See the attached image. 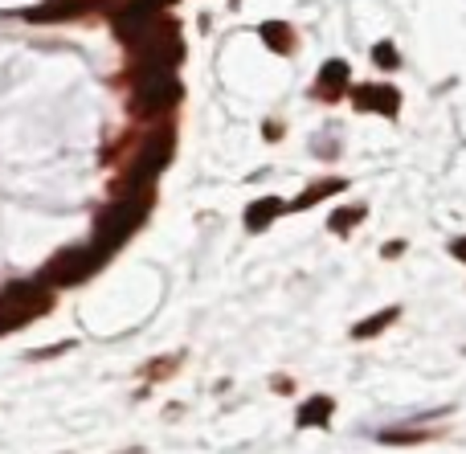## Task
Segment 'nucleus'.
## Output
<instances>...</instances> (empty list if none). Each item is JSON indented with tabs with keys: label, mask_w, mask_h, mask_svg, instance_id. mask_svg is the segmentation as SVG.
<instances>
[{
	"label": "nucleus",
	"mask_w": 466,
	"mask_h": 454,
	"mask_svg": "<svg viewBox=\"0 0 466 454\" xmlns=\"http://www.w3.org/2000/svg\"><path fill=\"white\" fill-rule=\"evenodd\" d=\"M98 262H103V254H98L95 246H86V250H82V246H78V250H66V254H57V258L46 267L41 283H57V287L82 283L90 270H98Z\"/></svg>",
	"instance_id": "7ed1b4c3"
},
{
	"label": "nucleus",
	"mask_w": 466,
	"mask_h": 454,
	"mask_svg": "<svg viewBox=\"0 0 466 454\" xmlns=\"http://www.w3.org/2000/svg\"><path fill=\"white\" fill-rule=\"evenodd\" d=\"M352 98H356V106H360V111H380V115H389V119H393L397 106H401V95H397L393 86H377V82L356 86Z\"/></svg>",
	"instance_id": "39448f33"
},
{
	"label": "nucleus",
	"mask_w": 466,
	"mask_h": 454,
	"mask_svg": "<svg viewBox=\"0 0 466 454\" xmlns=\"http://www.w3.org/2000/svg\"><path fill=\"white\" fill-rule=\"evenodd\" d=\"M454 254H459V258L466 262V237H462V242H454Z\"/></svg>",
	"instance_id": "2eb2a0df"
},
{
	"label": "nucleus",
	"mask_w": 466,
	"mask_h": 454,
	"mask_svg": "<svg viewBox=\"0 0 466 454\" xmlns=\"http://www.w3.org/2000/svg\"><path fill=\"white\" fill-rule=\"evenodd\" d=\"M168 156H172V136H168V131H160V136L147 139V147L139 152L136 168H131V177H127V185H123V188H131V193H136V188H144L147 180H152L156 172L168 164Z\"/></svg>",
	"instance_id": "20e7f679"
},
{
	"label": "nucleus",
	"mask_w": 466,
	"mask_h": 454,
	"mask_svg": "<svg viewBox=\"0 0 466 454\" xmlns=\"http://www.w3.org/2000/svg\"><path fill=\"white\" fill-rule=\"evenodd\" d=\"M279 209H282L279 197H262V201H254L246 209V229H254V234H258V229H266V221H270Z\"/></svg>",
	"instance_id": "6e6552de"
},
{
	"label": "nucleus",
	"mask_w": 466,
	"mask_h": 454,
	"mask_svg": "<svg viewBox=\"0 0 466 454\" xmlns=\"http://www.w3.org/2000/svg\"><path fill=\"white\" fill-rule=\"evenodd\" d=\"M336 188H339V180H328V185H319V188H311V193H303L295 205H290V209H307V205H311V201H319V197L336 193Z\"/></svg>",
	"instance_id": "ddd939ff"
},
{
	"label": "nucleus",
	"mask_w": 466,
	"mask_h": 454,
	"mask_svg": "<svg viewBox=\"0 0 466 454\" xmlns=\"http://www.w3.org/2000/svg\"><path fill=\"white\" fill-rule=\"evenodd\" d=\"M262 37H266V45L270 49H279V54H290V45H295V33H290V25H274V21H266L262 25Z\"/></svg>",
	"instance_id": "1a4fd4ad"
},
{
	"label": "nucleus",
	"mask_w": 466,
	"mask_h": 454,
	"mask_svg": "<svg viewBox=\"0 0 466 454\" xmlns=\"http://www.w3.org/2000/svg\"><path fill=\"white\" fill-rule=\"evenodd\" d=\"M393 319H397V308H389V311H380V316H372V319H364V324H356L352 336H356V340H372V336L385 332Z\"/></svg>",
	"instance_id": "9d476101"
},
{
	"label": "nucleus",
	"mask_w": 466,
	"mask_h": 454,
	"mask_svg": "<svg viewBox=\"0 0 466 454\" xmlns=\"http://www.w3.org/2000/svg\"><path fill=\"white\" fill-rule=\"evenodd\" d=\"M372 62H380V66H389V70H393V66H397V49L393 45H377V49H372Z\"/></svg>",
	"instance_id": "4468645a"
},
{
	"label": "nucleus",
	"mask_w": 466,
	"mask_h": 454,
	"mask_svg": "<svg viewBox=\"0 0 466 454\" xmlns=\"http://www.w3.org/2000/svg\"><path fill=\"white\" fill-rule=\"evenodd\" d=\"M344 82H348V66L344 62H328V66H323V74H319V90H323V95H336Z\"/></svg>",
	"instance_id": "9b49d317"
},
{
	"label": "nucleus",
	"mask_w": 466,
	"mask_h": 454,
	"mask_svg": "<svg viewBox=\"0 0 466 454\" xmlns=\"http://www.w3.org/2000/svg\"><path fill=\"white\" fill-rule=\"evenodd\" d=\"M180 98L177 78L168 74V66H147L139 70V90H136V111H164Z\"/></svg>",
	"instance_id": "f03ea898"
},
{
	"label": "nucleus",
	"mask_w": 466,
	"mask_h": 454,
	"mask_svg": "<svg viewBox=\"0 0 466 454\" xmlns=\"http://www.w3.org/2000/svg\"><path fill=\"white\" fill-rule=\"evenodd\" d=\"M144 213H147V188H136L127 201L111 205V209L98 217V226H95V250L106 258L115 246L127 242V234L139 226V221H144Z\"/></svg>",
	"instance_id": "f257e3e1"
},
{
	"label": "nucleus",
	"mask_w": 466,
	"mask_h": 454,
	"mask_svg": "<svg viewBox=\"0 0 466 454\" xmlns=\"http://www.w3.org/2000/svg\"><path fill=\"white\" fill-rule=\"evenodd\" d=\"M86 13V0H46V5L29 8V21H70V16Z\"/></svg>",
	"instance_id": "423d86ee"
},
{
	"label": "nucleus",
	"mask_w": 466,
	"mask_h": 454,
	"mask_svg": "<svg viewBox=\"0 0 466 454\" xmlns=\"http://www.w3.org/2000/svg\"><path fill=\"white\" fill-rule=\"evenodd\" d=\"M360 217H364V209H360V205H356V209H336V213H331V221H328V226L336 229V234H348V229H352Z\"/></svg>",
	"instance_id": "f8f14e48"
},
{
	"label": "nucleus",
	"mask_w": 466,
	"mask_h": 454,
	"mask_svg": "<svg viewBox=\"0 0 466 454\" xmlns=\"http://www.w3.org/2000/svg\"><path fill=\"white\" fill-rule=\"evenodd\" d=\"M156 5H160V8H164V5H172V0H156Z\"/></svg>",
	"instance_id": "dca6fc26"
},
{
	"label": "nucleus",
	"mask_w": 466,
	"mask_h": 454,
	"mask_svg": "<svg viewBox=\"0 0 466 454\" xmlns=\"http://www.w3.org/2000/svg\"><path fill=\"white\" fill-rule=\"evenodd\" d=\"M331 406H336L331 398H311V401H303V406H299V418H295V422H299V426H328Z\"/></svg>",
	"instance_id": "0eeeda50"
}]
</instances>
